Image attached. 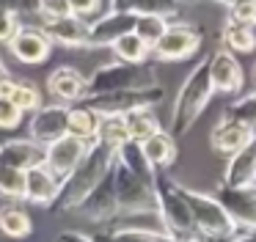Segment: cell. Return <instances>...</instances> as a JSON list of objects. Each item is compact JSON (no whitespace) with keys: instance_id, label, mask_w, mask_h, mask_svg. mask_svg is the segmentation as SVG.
Returning <instances> with one entry per match:
<instances>
[{"instance_id":"1","label":"cell","mask_w":256,"mask_h":242,"mask_svg":"<svg viewBox=\"0 0 256 242\" xmlns=\"http://www.w3.org/2000/svg\"><path fill=\"white\" fill-rule=\"evenodd\" d=\"M113 190H116V212L124 218L157 214L154 201V168L144 157L138 140H124L113 148Z\"/></svg>"},{"instance_id":"2","label":"cell","mask_w":256,"mask_h":242,"mask_svg":"<svg viewBox=\"0 0 256 242\" xmlns=\"http://www.w3.org/2000/svg\"><path fill=\"white\" fill-rule=\"evenodd\" d=\"M110 162H113V148L105 146V143H100V140H91L88 148H86V154L80 157V162L61 179L58 192H56L50 206H56L58 212H72V209L86 198V192L108 174Z\"/></svg>"},{"instance_id":"3","label":"cell","mask_w":256,"mask_h":242,"mask_svg":"<svg viewBox=\"0 0 256 242\" xmlns=\"http://www.w3.org/2000/svg\"><path fill=\"white\" fill-rule=\"evenodd\" d=\"M212 82H210V55L201 58L196 64V69L188 74V80L182 82L176 94V102L171 110V135L179 138L184 132H190V126L198 121V116L204 113V108L212 99Z\"/></svg>"},{"instance_id":"4","label":"cell","mask_w":256,"mask_h":242,"mask_svg":"<svg viewBox=\"0 0 256 242\" xmlns=\"http://www.w3.org/2000/svg\"><path fill=\"white\" fill-rule=\"evenodd\" d=\"M154 201H157V214L166 226V234L176 236V240L201 242L198 234H196L193 218H190L188 201H184L182 184H176L171 176L157 168H154Z\"/></svg>"},{"instance_id":"5","label":"cell","mask_w":256,"mask_h":242,"mask_svg":"<svg viewBox=\"0 0 256 242\" xmlns=\"http://www.w3.org/2000/svg\"><path fill=\"white\" fill-rule=\"evenodd\" d=\"M184 201H188L190 218H193L196 234L201 242H228L234 240V234L240 231V226L228 218V212L218 204L215 196H204V192H196L182 187Z\"/></svg>"},{"instance_id":"6","label":"cell","mask_w":256,"mask_h":242,"mask_svg":"<svg viewBox=\"0 0 256 242\" xmlns=\"http://www.w3.org/2000/svg\"><path fill=\"white\" fill-rule=\"evenodd\" d=\"M157 86V74L146 64H127V60H113L105 64L86 80V94H113V91H132V88H149Z\"/></svg>"},{"instance_id":"7","label":"cell","mask_w":256,"mask_h":242,"mask_svg":"<svg viewBox=\"0 0 256 242\" xmlns=\"http://www.w3.org/2000/svg\"><path fill=\"white\" fill-rule=\"evenodd\" d=\"M162 99L160 86L149 88H132V91H113V94H94V96H83L80 102L86 108L96 110V113H127L132 108H152Z\"/></svg>"},{"instance_id":"8","label":"cell","mask_w":256,"mask_h":242,"mask_svg":"<svg viewBox=\"0 0 256 242\" xmlns=\"http://www.w3.org/2000/svg\"><path fill=\"white\" fill-rule=\"evenodd\" d=\"M201 30L196 25H168L162 36L152 44L149 55H157L160 60H182L198 50Z\"/></svg>"},{"instance_id":"9","label":"cell","mask_w":256,"mask_h":242,"mask_svg":"<svg viewBox=\"0 0 256 242\" xmlns=\"http://www.w3.org/2000/svg\"><path fill=\"white\" fill-rule=\"evenodd\" d=\"M91 140H83V138H74V135H61L56 138L52 143H47L44 146V168L50 170L52 176H56L58 182L64 179V176L69 174V170L74 168V165L80 162V157L86 154V148H88Z\"/></svg>"},{"instance_id":"10","label":"cell","mask_w":256,"mask_h":242,"mask_svg":"<svg viewBox=\"0 0 256 242\" xmlns=\"http://www.w3.org/2000/svg\"><path fill=\"white\" fill-rule=\"evenodd\" d=\"M215 198L240 228H254V223H256V192H254V187L220 184Z\"/></svg>"},{"instance_id":"11","label":"cell","mask_w":256,"mask_h":242,"mask_svg":"<svg viewBox=\"0 0 256 242\" xmlns=\"http://www.w3.org/2000/svg\"><path fill=\"white\" fill-rule=\"evenodd\" d=\"M74 212L86 220H108L116 214V190H113V174H108L86 192V198L74 206Z\"/></svg>"},{"instance_id":"12","label":"cell","mask_w":256,"mask_h":242,"mask_svg":"<svg viewBox=\"0 0 256 242\" xmlns=\"http://www.w3.org/2000/svg\"><path fill=\"white\" fill-rule=\"evenodd\" d=\"M210 82L212 91L218 94H240L242 91V66L228 50H218L215 55H210Z\"/></svg>"},{"instance_id":"13","label":"cell","mask_w":256,"mask_h":242,"mask_svg":"<svg viewBox=\"0 0 256 242\" xmlns=\"http://www.w3.org/2000/svg\"><path fill=\"white\" fill-rule=\"evenodd\" d=\"M66 116H69L66 104H44V108H36L34 118H30V140L47 146L56 138L66 135Z\"/></svg>"},{"instance_id":"14","label":"cell","mask_w":256,"mask_h":242,"mask_svg":"<svg viewBox=\"0 0 256 242\" xmlns=\"http://www.w3.org/2000/svg\"><path fill=\"white\" fill-rule=\"evenodd\" d=\"M8 47H12L14 58L22 64H42L50 55L52 42L42 28H17L14 36L8 38Z\"/></svg>"},{"instance_id":"15","label":"cell","mask_w":256,"mask_h":242,"mask_svg":"<svg viewBox=\"0 0 256 242\" xmlns=\"http://www.w3.org/2000/svg\"><path fill=\"white\" fill-rule=\"evenodd\" d=\"M132 25H135L132 11H110V14L100 16L94 25H88L86 47H110L118 36L132 30Z\"/></svg>"},{"instance_id":"16","label":"cell","mask_w":256,"mask_h":242,"mask_svg":"<svg viewBox=\"0 0 256 242\" xmlns=\"http://www.w3.org/2000/svg\"><path fill=\"white\" fill-rule=\"evenodd\" d=\"M42 30L47 33V38L52 44H61V47H86V38H88V25L78 14H64V16H56V20H44Z\"/></svg>"},{"instance_id":"17","label":"cell","mask_w":256,"mask_h":242,"mask_svg":"<svg viewBox=\"0 0 256 242\" xmlns=\"http://www.w3.org/2000/svg\"><path fill=\"white\" fill-rule=\"evenodd\" d=\"M250 140H254V126L242 124V121H234V118H226V116L218 121L210 135L212 148L220 154H234L242 146H248Z\"/></svg>"},{"instance_id":"18","label":"cell","mask_w":256,"mask_h":242,"mask_svg":"<svg viewBox=\"0 0 256 242\" xmlns=\"http://www.w3.org/2000/svg\"><path fill=\"white\" fill-rule=\"evenodd\" d=\"M39 162H44V146H42V143L25 140V138L0 143V165L17 168V170H28Z\"/></svg>"},{"instance_id":"19","label":"cell","mask_w":256,"mask_h":242,"mask_svg":"<svg viewBox=\"0 0 256 242\" xmlns=\"http://www.w3.org/2000/svg\"><path fill=\"white\" fill-rule=\"evenodd\" d=\"M58 184H61V182L39 162V165H34V168L25 170L22 198H28V201H34V204H42V206H50L52 198H56V192H58Z\"/></svg>"},{"instance_id":"20","label":"cell","mask_w":256,"mask_h":242,"mask_svg":"<svg viewBox=\"0 0 256 242\" xmlns=\"http://www.w3.org/2000/svg\"><path fill=\"white\" fill-rule=\"evenodd\" d=\"M223 184H228V187H254L256 184V148H254V140H250L248 146H242L240 152L228 154Z\"/></svg>"},{"instance_id":"21","label":"cell","mask_w":256,"mask_h":242,"mask_svg":"<svg viewBox=\"0 0 256 242\" xmlns=\"http://www.w3.org/2000/svg\"><path fill=\"white\" fill-rule=\"evenodd\" d=\"M47 91L58 102H80L86 94V77L72 66H58L47 77Z\"/></svg>"},{"instance_id":"22","label":"cell","mask_w":256,"mask_h":242,"mask_svg":"<svg viewBox=\"0 0 256 242\" xmlns=\"http://www.w3.org/2000/svg\"><path fill=\"white\" fill-rule=\"evenodd\" d=\"M140 152H144V157L149 160L152 168H168V165H174V160H176V138L171 135V132H152L146 140H140Z\"/></svg>"},{"instance_id":"23","label":"cell","mask_w":256,"mask_h":242,"mask_svg":"<svg viewBox=\"0 0 256 242\" xmlns=\"http://www.w3.org/2000/svg\"><path fill=\"white\" fill-rule=\"evenodd\" d=\"M124 116V126H127V138L130 140H146V138L152 135V132L160 130V124H157V116L152 113V108H132L127 110Z\"/></svg>"},{"instance_id":"24","label":"cell","mask_w":256,"mask_h":242,"mask_svg":"<svg viewBox=\"0 0 256 242\" xmlns=\"http://www.w3.org/2000/svg\"><path fill=\"white\" fill-rule=\"evenodd\" d=\"M94 140L105 143V146H110V148H116V146H122L124 140H130L127 126H124V116L122 113H100Z\"/></svg>"},{"instance_id":"25","label":"cell","mask_w":256,"mask_h":242,"mask_svg":"<svg viewBox=\"0 0 256 242\" xmlns=\"http://www.w3.org/2000/svg\"><path fill=\"white\" fill-rule=\"evenodd\" d=\"M96 121H100V113L91 108H86L80 102V108H69L66 116V132L74 138H83V140H94V132H96Z\"/></svg>"},{"instance_id":"26","label":"cell","mask_w":256,"mask_h":242,"mask_svg":"<svg viewBox=\"0 0 256 242\" xmlns=\"http://www.w3.org/2000/svg\"><path fill=\"white\" fill-rule=\"evenodd\" d=\"M110 50L116 52L118 60H127V64H144L152 47L135 30H130V33H124V36H118L116 42L110 44Z\"/></svg>"},{"instance_id":"27","label":"cell","mask_w":256,"mask_h":242,"mask_svg":"<svg viewBox=\"0 0 256 242\" xmlns=\"http://www.w3.org/2000/svg\"><path fill=\"white\" fill-rule=\"evenodd\" d=\"M0 231L12 240H22L34 231V223H30V214L20 206H3L0 209Z\"/></svg>"},{"instance_id":"28","label":"cell","mask_w":256,"mask_h":242,"mask_svg":"<svg viewBox=\"0 0 256 242\" xmlns=\"http://www.w3.org/2000/svg\"><path fill=\"white\" fill-rule=\"evenodd\" d=\"M223 50L228 52H250L256 44L254 36V25H245V22H232L228 20L226 30H223Z\"/></svg>"},{"instance_id":"29","label":"cell","mask_w":256,"mask_h":242,"mask_svg":"<svg viewBox=\"0 0 256 242\" xmlns=\"http://www.w3.org/2000/svg\"><path fill=\"white\" fill-rule=\"evenodd\" d=\"M8 99H12V102L17 104L20 110H22V113L42 108V94H39V88H36L34 82H28V80H14L12 91H8Z\"/></svg>"},{"instance_id":"30","label":"cell","mask_w":256,"mask_h":242,"mask_svg":"<svg viewBox=\"0 0 256 242\" xmlns=\"http://www.w3.org/2000/svg\"><path fill=\"white\" fill-rule=\"evenodd\" d=\"M166 28H168V20H162V16H157V14H135L132 30L138 33V36L144 38L149 47L162 36V30H166Z\"/></svg>"},{"instance_id":"31","label":"cell","mask_w":256,"mask_h":242,"mask_svg":"<svg viewBox=\"0 0 256 242\" xmlns=\"http://www.w3.org/2000/svg\"><path fill=\"white\" fill-rule=\"evenodd\" d=\"M226 118H234V121H242V124L254 126V121H256V94H242L240 99H234L226 108Z\"/></svg>"},{"instance_id":"32","label":"cell","mask_w":256,"mask_h":242,"mask_svg":"<svg viewBox=\"0 0 256 242\" xmlns=\"http://www.w3.org/2000/svg\"><path fill=\"white\" fill-rule=\"evenodd\" d=\"M22 182H25V170L0 165V196L22 198Z\"/></svg>"},{"instance_id":"33","label":"cell","mask_w":256,"mask_h":242,"mask_svg":"<svg viewBox=\"0 0 256 242\" xmlns=\"http://www.w3.org/2000/svg\"><path fill=\"white\" fill-rule=\"evenodd\" d=\"M135 14H157L162 20H168V16L179 14V3L176 0H138Z\"/></svg>"},{"instance_id":"34","label":"cell","mask_w":256,"mask_h":242,"mask_svg":"<svg viewBox=\"0 0 256 242\" xmlns=\"http://www.w3.org/2000/svg\"><path fill=\"white\" fill-rule=\"evenodd\" d=\"M228 20L232 22H245V25H254L256 20V3L254 0H234L228 6Z\"/></svg>"},{"instance_id":"35","label":"cell","mask_w":256,"mask_h":242,"mask_svg":"<svg viewBox=\"0 0 256 242\" xmlns=\"http://www.w3.org/2000/svg\"><path fill=\"white\" fill-rule=\"evenodd\" d=\"M22 121V110L8 96H0V130H14Z\"/></svg>"},{"instance_id":"36","label":"cell","mask_w":256,"mask_h":242,"mask_svg":"<svg viewBox=\"0 0 256 242\" xmlns=\"http://www.w3.org/2000/svg\"><path fill=\"white\" fill-rule=\"evenodd\" d=\"M42 14V20H56V16L72 14L69 11V0H36V8Z\"/></svg>"},{"instance_id":"37","label":"cell","mask_w":256,"mask_h":242,"mask_svg":"<svg viewBox=\"0 0 256 242\" xmlns=\"http://www.w3.org/2000/svg\"><path fill=\"white\" fill-rule=\"evenodd\" d=\"M20 28V14L12 8H0V44L8 42L14 36V30Z\"/></svg>"},{"instance_id":"38","label":"cell","mask_w":256,"mask_h":242,"mask_svg":"<svg viewBox=\"0 0 256 242\" xmlns=\"http://www.w3.org/2000/svg\"><path fill=\"white\" fill-rule=\"evenodd\" d=\"M100 3L102 0H69V11L78 14V16H88L100 8Z\"/></svg>"},{"instance_id":"39","label":"cell","mask_w":256,"mask_h":242,"mask_svg":"<svg viewBox=\"0 0 256 242\" xmlns=\"http://www.w3.org/2000/svg\"><path fill=\"white\" fill-rule=\"evenodd\" d=\"M56 242H94V240L80 234V231H61V234L56 236Z\"/></svg>"},{"instance_id":"40","label":"cell","mask_w":256,"mask_h":242,"mask_svg":"<svg viewBox=\"0 0 256 242\" xmlns=\"http://www.w3.org/2000/svg\"><path fill=\"white\" fill-rule=\"evenodd\" d=\"M135 6H138V0H110V11H132L135 14Z\"/></svg>"},{"instance_id":"41","label":"cell","mask_w":256,"mask_h":242,"mask_svg":"<svg viewBox=\"0 0 256 242\" xmlns=\"http://www.w3.org/2000/svg\"><path fill=\"white\" fill-rule=\"evenodd\" d=\"M228 242H256V236H254V231H242V236H234V240H228Z\"/></svg>"},{"instance_id":"42","label":"cell","mask_w":256,"mask_h":242,"mask_svg":"<svg viewBox=\"0 0 256 242\" xmlns=\"http://www.w3.org/2000/svg\"><path fill=\"white\" fill-rule=\"evenodd\" d=\"M6 77H8V69L3 66V60H0V80H6Z\"/></svg>"},{"instance_id":"43","label":"cell","mask_w":256,"mask_h":242,"mask_svg":"<svg viewBox=\"0 0 256 242\" xmlns=\"http://www.w3.org/2000/svg\"><path fill=\"white\" fill-rule=\"evenodd\" d=\"M176 3H179V6H184V3H193V0H176Z\"/></svg>"}]
</instances>
